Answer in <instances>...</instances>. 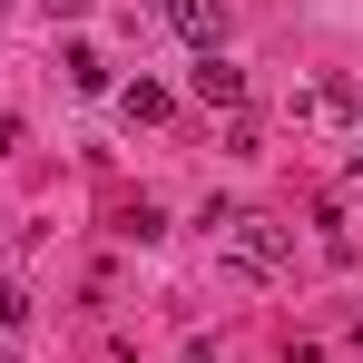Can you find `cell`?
Wrapping results in <instances>:
<instances>
[{
    "instance_id": "cell-3",
    "label": "cell",
    "mask_w": 363,
    "mask_h": 363,
    "mask_svg": "<svg viewBox=\"0 0 363 363\" xmlns=\"http://www.w3.org/2000/svg\"><path fill=\"white\" fill-rule=\"evenodd\" d=\"M354 79H314V89H304V118H324V128H354Z\"/></svg>"
},
{
    "instance_id": "cell-7",
    "label": "cell",
    "mask_w": 363,
    "mask_h": 363,
    "mask_svg": "<svg viewBox=\"0 0 363 363\" xmlns=\"http://www.w3.org/2000/svg\"><path fill=\"white\" fill-rule=\"evenodd\" d=\"M20 314H30V295H20V285H0V334H20Z\"/></svg>"
},
{
    "instance_id": "cell-8",
    "label": "cell",
    "mask_w": 363,
    "mask_h": 363,
    "mask_svg": "<svg viewBox=\"0 0 363 363\" xmlns=\"http://www.w3.org/2000/svg\"><path fill=\"white\" fill-rule=\"evenodd\" d=\"M50 10H60V20H79V10H89V0H50Z\"/></svg>"
},
{
    "instance_id": "cell-2",
    "label": "cell",
    "mask_w": 363,
    "mask_h": 363,
    "mask_svg": "<svg viewBox=\"0 0 363 363\" xmlns=\"http://www.w3.org/2000/svg\"><path fill=\"white\" fill-rule=\"evenodd\" d=\"M157 10H167V30L196 40V50H216V40H226V10H216V0H157Z\"/></svg>"
},
{
    "instance_id": "cell-10",
    "label": "cell",
    "mask_w": 363,
    "mask_h": 363,
    "mask_svg": "<svg viewBox=\"0 0 363 363\" xmlns=\"http://www.w3.org/2000/svg\"><path fill=\"white\" fill-rule=\"evenodd\" d=\"M0 10H10V0H0Z\"/></svg>"
},
{
    "instance_id": "cell-4",
    "label": "cell",
    "mask_w": 363,
    "mask_h": 363,
    "mask_svg": "<svg viewBox=\"0 0 363 363\" xmlns=\"http://www.w3.org/2000/svg\"><path fill=\"white\" fill-rule=\"evenodd\" d=\"M196 99H206V108H245V69H226L206 50V60H196Z\"/></svg>"
},
{
    "instance_id": "cell-6",
    "label": "cell",
    "mask_w": 363,
    "mask_h": 363,
    "mask_svg": "<svg viewBox=\"0 0 363 363\" xmlns=\"http://www.w3.org/2000/svg\"><path fill=\"white\" fill-rule=\"evenodd\" d=\"M60 69H69V89H89V99H99V89H108V60H99V50H69Z\"/></svg>"
},
{
    "instance_id": "cell-9",
    "label": "cell",
    "mask_w": 363,
    "mask_h": 363,
    "mask_svg": "<svg viewBox=\"0 0 363 363\" xmlns=\"http://www.w3.org/2000/svg\"><path fill=\"white\" fill-rule=\"evenodd\" d=\"M295 363H324V354H295Z\"/></svg>"
},
{
    "instance_id": "cell-1",
    "label": "cell",
    "mask_w": 363,
    "mask_h": 363,
    "mask_svg": "<svg viewBox=\"0 0 363 363\" xmlns=\"http://www.w3.org/2000/svg\"><path fill=\"white\" fill-rule=\"evenodd\" d=\"M216 245H226V265H236V275H285V265H295V226H275V216H226V226H216Z\"/></svg>"
},
{
    "instance_id": "cell-5",
    "label": "cell",
    "mask_w": 363,
    "mask_h": 363,
    "mask_svg": "<svg viewBox=\"0 0 363 363\" xmlns=\"http://www.w3.org/2000/svg\"><path fill=\"white\" fill-rule=\"evenodd\" d=\"M118 118H128V128H157V118H167V89H157V79L118 89Z\"/></svg>"
}]
</instances>
